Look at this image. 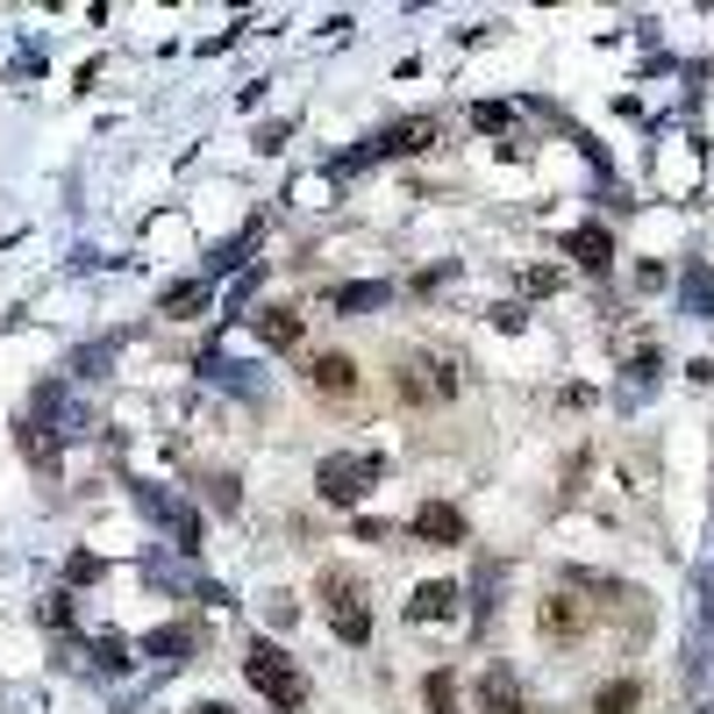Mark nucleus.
<instances>
[{"instance_id":"1","label":"nucleus","mask_w":714,"mask_h":714,"mask_svg":"<svg viewBox=\"0 0 714 714\" xmlns=\"http://www.w3.org/2000/svg\"><path fill=\"white\" fill-rule=\"evenodd\" d=\"M243 679H251L257 693H265L279 714H300L308 707V679H300V664L286 658L279 643H251V658H243Z\"/></svg>"},{"instance_id":"2","label":"nucleus","mask_w":714,"mask_h":714,"mask_svg":"<svg viewBox=\"0 0 714 714\" xmlns=\"http://www.w3.org/2000/svg\"><path fill=\"white\" fill-rule=\"evenodd\" d=\"M393 386H401L407 407H444L450 393H458V358L450 351H407L401 372H393Z\"/></svg>"},{"instance_id":"3","label":"nucleus","mask_w":714,"mask_h":714,"mask_svg":"<svg viewBox=\"0 0 714 714\" xmlns=\"http://www.w3.org/2000/svg\"><path fill=\"white\" fill-rule=\"evenodd\" d=\"M386 472V458H372V450H337V458L315 465V493L329 500V508H358L364 486Z\"/></svg>"},{"instance_id":"4","label":"nucleus","mask_w":714,"mask_h":714,"mask_svg":"<svg viewBox=\"0 0 714 714\" xmlns=\"http://www.w3.org/2000/svg\"><path fill=\"white\" fill-rule=\"evenodd\" d=\"M429 143H436V121L429 115H407V121H393V129H379L364 150H343L337 172H358V164H372V158H407V150H429Z\"/></svg>"},{"instance_id":"5","label":"nucleus","mask_w":714,"mask_h":714,"mask_svg":"<svg viewBox=\"0 0 714 714\" xmlns=\"http://www.w3.org/2000/svg\"><path fill=\"white\" fill-rule=\"evenodd\" d=\"M136 508H143L158 529H172L179 551H201V508H187V500L164 493V486H136Z\"/></svg>"},{"instance_id":"6","label":"nucleus","mask_w":714,"mask_h":714,"mask_svg":"<svg viewBox=\"0 0 714 714\" xmlns=\"http://www.w3.org/2000/svg\"><path fill=\"white\" fill-rule=\"evenodd\" d=\"M322 600H329V629H337L343 643H372V607L358 600V586L343 579V572L322 579Z\"/></svg>"},{"instance_id":"7","label":"nucleus","mask_w":714,"mask_h":714,"mask_svg":"<svg viewBox=\"0 0 714 714\" xmlns=\"http://www.w3.org/2000/svg\"><path fill=\"white\" fill-rule=\"evenodd\" d=\"M29 422H51L57 436H79L86 429V407H79V393H72L65 379H43V386L29 393Z\"/></svg>"},{"instance_id":"8","label":"nucleus","mask_w":714,"mask_h":714,"mask_svg":"<svg viewBox=\"0 0 714 714\" xmlns=\"http://www.w3.org/2000/svg\"><path fill=\"white\" fill-rule=\"evenodd\" d=\"M479 714H529L522 679H514L508 664H486V679H479Z\"/></svg>"},{"instance_id":"9","label":"nucleus","mask_w":714,"mask_h":714,"mask_svg":"<svg viewBox=\"0 0 714 714\" xmlns=\"http://www.w3.org/2000/svg\"><path fill=\"white\" fill-rule=\"evenodd\" d=\"M201 372L215 379V386H230L236 401H251V407H265V393H271V386H265V372H257V364H230V358H207Z\"/></svg>"},{"instance_id":"10","label":"nucleus","mask_w":714,"mask_h":714,"mask_svg":"<svg viewBox=\"0 0 714 714\" xmlns=\"http://www.w3.org/2000/svg\"><path fill=\"white\" fill-rule=\"evenodd\" d=\"M415 536H422V543H465V514L450 508V500H422Z\"/></svg>"},{"instance_id":"11","label":"nucleus","mask_w":714,"mask_h":714,"mask_svg":"<svg viewBox=\"0 0 714 714\" xmlns=\"http://www.w3.org/2000/svg\"><path fill=\"white\" fill-rule=\"evenodd\" d=\"M207 308H215V286L207 279H187V286H172V294L158 300V315H172V322H201Z\"/></svg>"},{"instance_id":"12","label":"nucleus","mask_w":714,"mask_h":714,"mask_svg":"<svg viewBox=\"0 0 714 714\" xmlns=\"http://www.w3.org/2000/svg\"><path fill=\"white\" fill-rule=\"evenodd\" d=\"M308 386H315V393H337V401H343V393L358 386V364L343 358V351H322V358L308 364Z\"/></svg>"},{"instance_id":"13","label":"nucleus","mask_w":714,"mask_h":714,"mask_svg":"<svg viewBox=\"0 0 714 714\" xmlns=\"http://www.w3.org/2000/svg\"><path fill=\"white\" fill-rule=\"evenodd\" d=\"M193 643H201V636H193L187 621H172V629H150L143 636V658L150 664H179V658H193Z\"/></svg>"},{"instance_id":"14","label":"nucleus","mask_w":714,"mask_h":714,"mask_svg":"<svg viewBox=\"0 0 714 714\" xmlns=\"http://www.w3.org/2000/svg\"><path fill=\"white\" fill-rule=\"evenodd\" d=\"M450 607H458V586H450V579H429V586H415V594H407V621H444Z\"/></svg>"},{"instance_id":"15","label":"nucleus","mask_w":714,"mask_h":714,"mask_svg":"<svg viewBox=\"0 0 714 714\" xmlns=\"http://www.w3.org/2000/svg\"><path fill=\"white\" fill-rule=\"evenodd\" d=\"M257 343H265V351H294L300 343V315L294 308H265L257 315Z\"/></svg>"},{"instance_id":"16","label":"nucleus","mask_w":714,"mask_h":714,"mask_svg":"<svg viewBox=\"0 0 714 714\" xmlns=\"http://www.w3.org/2000/svg\"><path fill=\"white\" fill-rule=\"evenodd\" d=\"M565 251L579 257L586 271H607V265H615V236H607V230H572V236H565Z\"/></svg>"},{"instance_id":"17","label":"nucleus","mask_w":714,"mask_h":714,"mask_svg":"<svg viewBox=\"0 0 714 714\" xmlns=\"http://www.w3.org/2000/svg\"><path fill=\"white\" fill-rule=\"evenodd\" d=\"M22 458L36 465V472H57V429H51V422H29L22 415Z\"/></svg>"},{"instance_id":"18","label":"nucleus","mask_w":714,"mask_h":714,"mask_svg":"<svg viewBox=\"0 0 714 714\" xmlns=\"http://www.w3.org/2000/svg\"><path fill=\"white\" fill-rule=\"evenodd\" d=\"M579 629H586V607L572 600V594L543 600V636H579Z\"/></svg>"},{"instance_id":"19","label":"nucleus","mask_w":714,"mask_h":714,"mask_svg":"<svg viewBox=\"0 0 714 714\" xmlns=\"http://www.w3.org/2000/svg\"><path fill=\"white\" fill-rule=\"evenodd\" d=\"M337 308L343 315H372V308H386V286L379 279H351V286H337Z\"/></svg>"},{"instance_id":"20","label":"nucleus","mask_w":714,"mask_h":714,"mask_svg":"<svg viewBox=\"0 0 714 714\" xmlns=\"http://www.w3.org/2000/svg\"><path fill=\"white\" fill-rule=\"evenodd\" d=\"M86 658H94V672H129V643H121V636H94Z\"/></svg>"},{"instance_id":"21","label":"nucleus","mask_w":714,"mask_h":714,"mask_svg":"<svg viewBox=\"0 0 714 714\" xmlns=\"http://www.w3.org/2000/svg\"><path fill=\"white\" fill-rule=\"evenodd\" d=\"M422 707H429V714H458V679H450V672H429V686H422Z\"/></svg>"},{"instance_id":"22","label":"nucleus","mask_w":714,"mask_h":714,"mask_svg":"<svg viewBox=\"0 0 714 714\" xmlns=\"http://www.w3.org/2000/svg\"><path fill=\"white\" fill-rule=\"evenodd\" d=\"M664 372V358L658 351H643V358H629V386H621V401H643V386Z\"/></svg>"},{"instance_id":"23","label":"nucleus","mask_w":714,"mask_h":714,"mask_svg":"<svg viewBox=\"0 0 714 714\" xmlns=\"http://www.w3.org/2000/svg\"><path fill=\"white\" fill-rule=\"evenodd\" d=\"M636 707V679H615V686H600V701H594V714H629Z\"/></svg>"},{"instance_id":"24","label":"nucleus","mask_w":714,"mask_h":714,"mask_svg":"<svg viewBox=\"0 0 714 714\" xmlns=\"http://www.w3.org/2000/svg\"><path fill=\"white\" fill-rule=\"evenodd\" d=\"M115 358V337L108 343H94V351H79V358H72V379H100V364H108Z\"/></svg>"},{"instance_id":"25","label":"nucleus","mask_w":714,"mask_h":714,"mask_svg":"<svg viewBox=\"0 0 714 714\" xmlns=\"http://www.w3.org/2000/svg\"><path fill=\"white\" fill-rule=\"evenodd\" d=\"M686 308L693 315H714V279H707V271H686Z\"/></svg>"},{"instance_id":"26","label":"nucleus","mask_w":714,"mask_h":714,"mask_svg":"<svg viewBox=\"0 0 714 714\" xmlns=\"http://www.w3.org/2000/svg\"><path fill=\"white\" fill-rule=\"evenodd\" d=\"M65 579H72V586H94V579H100V557H94V551H72V557H65Z\"/></svg>"},{"instance_id":"27","label":"nucleus","mask_w":714,"mask_h":714,"mask_svg":"<svg viewBox=\"0 0 714 714\" xmlns=\"http://www.w3.org/2000/svg\"><path fill=\"white\" fill-rule=\"evenodd\" d=\"M193 714H236V707H222V701H207V707H193Z\"/></svg>"},{"instance_id":"28","label":"nucleus","mask_w":714,"mask_h":714,"mask_svg":"<svg viewBox=\"0 0 714 714\" xmlns=\"http://www.w3.org/2000/svg\"><path fill=\"white\" fill-rule=\"evenodd\" d=\"M707 615H714V572H707Z\"/></svg>"}]
</instances>
